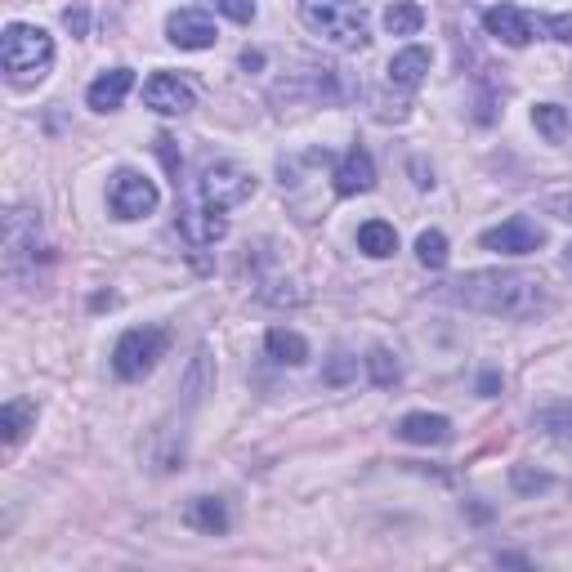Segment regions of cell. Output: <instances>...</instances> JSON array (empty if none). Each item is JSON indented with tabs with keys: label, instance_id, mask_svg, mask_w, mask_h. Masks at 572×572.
Wrapping results in <instances>:
<instances>
[{
	"label": "cell",
	"instance_id": "cell-7",
	"mask_svg": "<svg viewBox=\"0 0 572 572\" xmlns=\"http://www.w3.org/2000/svg\"><path fill=\"white\" fill-rule=\"evenodd\" d=\"M479 242L488 246V251H497V255H532V251L546 246V228H541L537 219H528V215H510L505 224L488 228Z\"/></svg>",
	"mask_w": 572,
	"mask_h": 572
},
{
	"label": "cell",
	"instance_id": "cell-16",
	"mask_svg": "<svg viewBox=\"0 0 572 572\" xmlns=\"http://www.w3.org/2000/svg\"><path fill=\"white\" fill-rule=\"evenodd\" d=\"M429 72V50L425 45H407V50H398L394 59H389V81L403 85V90H416V85L425 81Z\"/></svg>",
	"mask_w": 572,
	"mask_h": 572
},
{
	"label": "cell",
	"instance_id": "cell-3",
	"mask_svg": "<svg viewBox=\"0 0 572 572\" xmlns=\"http://www.w3.org/2000/svg\"><path fill=\"white\" fill-rule=\"evenodd\" d=\"M0 63H5L9 81L27 85V81H41L54 63V41L50 32L41 27H27V23H9L5 36H0Z\"/></svg>",
	"mask_w": 572,
	"mask_h": 572
},
{
	"label": "cell",
	"instance_id": "cell-25",
	"mask_svg": "<svg viewBox=\"0 0 572 572\" xmlns=\"http://www.w3.org/2000/svg\"><path fill=\"white\" fill-rule=\"evenodd\" d=\"M510 483H514V492L532 497V492H546V488H550V474L528 470V465H514V470H510Z\"/></svg>",
	"mask_w": 572,
	"mask_h": 572
},
{
	"label": "cell",
	"instance_id": "cell-12",
	"mask_svg": "<svg viewBox=\"0 0 572 572\" xmlns=\"http://www.w3.org/2000/svg\"><path fill=\"white\" fill-rule=\"evenodd\" d=\"M130 90H135V72H130V68H112V72H103L99 81L90 85L85 103H90L94 112H117L121 103H126Z\"/></svg>",
	"mask_w": 572,
	"mask_h": 572
},
{
	"label": "cell",
	"instance_id": "cell-33",
	"mask_svg": "<svg viewBox=\"0 0 572 572\" xmlns=\"http://www.w3.org/2000/svg\"><path fill=\"white\" fill-rule=\"evenodd\" d=\"M412 170H416V184H421V188H434V170H425V161H412Z\"/></svg>",
	"mask_w": 572,
	"mask_h": 572
},
{
	"label": "cell",
	"instance_id": "cell-2",
	"mask_svg": "<svg viewBox=\"0 0 572 572\" xmlns=\"http://www.w3.org/2000/svg\"><path fill=\"white\" fill-rule=\"evenodd\" d=\"M300 23L336 50H362L367 36V9L358 0H300Z\"/></svg>",
	"mask_w": 572,
	"mask_h": 572
},
{
	"label": "cell",
	"instance_id": "cell-36",
	"mask_svg": "<svg viewBox=\"0 0 572 572\" xmlns=\"http://www.w3.org/2000/svg\"><path fill=\"white\" fill-rule=\"evenodd\" d=\"M568 452H572V438H568Z\"/></svg>",
	"mask_w": 572,
	"mask_h": 572
},
{
	"label": "cell",
	"instance_id": "cell-24",
	"mask_svg": "<svg viewBox=\"0 0 572 572\" xmlns=\"http://www.w3.org/2000/svg\"><path fill=\"white\" fill-rule=\"evenodd\" d=\"M367 367H371V380H376L380 389H389L398 380V362H394V354L389 349H371L367 354Z\"/></svg>",
	"mask_w": 572,
	"mask_h": 572
},
{
	"label": "cell",
	"instance_id": "cell-23",
	"mask_svg": "<svg viewBox=\"0 0 572 572\" xmlns=\"http://www.w3.org/2000/svg\"><path fill=\"white\" fill-rule=\"evenodd\" d=\"M416 260H421L425 269H443L447 264V237L438 233V228H429V233L416 237Z\"/></svg>",
	"mask_w": 572,
	"mask_h": 572
},
{
	"label": "cell",
	"instance_id": "cell-11",
	"mask_svg": "<svg viewBox=\"0 0 572 572\" xmlns=\"http://www.w3.org/2000/svg\"><path fill=\"white\" fill-rule=\"evenodd\" d=\"M483 27L505 45H528L532 32H537V23H532L519 5H492L488 14H483Z\"/></svg>",
	"mask_w": 572,
	"mask_h": 572
},
{
	"label": "cell",
	"instance_id": "cell-18",
	"mask_svg": "<svg viewBox=\"0 0 572 572\" xmlns=\"http://www.w3.org/2000/svg\"><path fill=\"white\" fill-rule=\"evenodd\" d=\"M264 349H269V358L282 362V367H304V362H309V340H304L300 331L273 327L269 336H264Z\"/></svg>",
	"mask_w": 572,
	"mask_h": 572
},
{
	"label": "cell",
	"instance_id": "cell-14",
	"mask_svg": "<svg viewBox=\"0 0 572 572\" xmlns=\"http://www.w3.org/2000/svg\"><path fill=\"white\" fill-rule=\"evenodd\" d=\"M184 523L193 532H206V537H224L228 532V505L219 497H193L184 505Z\"/></svg>",
	"mask_w": 572,
	"mask_h": 572
},
{
	"label": "cell",
	"instance_id": "cell-8",
	"mask_svg": "<svg viewBox=\"0 0 572 572\" xmlns=\"http://www.w3.org/2000/svg\"><path fill=\"white\" fill-rule=\"evenodd\" d=\"M143 103H148L152 112H161V117H184V112H193L197 99L179 76L157 72V76H148V85H143Z\"/></svg>",
	"mask_w": 572,
	"mask_h": 572
},
{
	"label": "cell",
	"instance_id": "cell-34",
	"mask_svg": "<svg viewBox=\"0 0 572 572\" xmlns=\"http://www.w3.org/2000/svg\"><path fill=\"white\" fill-rule=\"evenodd\" d=\"M242 68H246V72H251V68H264V54H260V50H246V54H242Z\"/></svg>",
	"mask_w": 572,
	"mask_h": 572
},
{
	"label": "cell",
	"instance_id": "cell-27",
	"mask_svg": "<svg viewBox=\"0 0 572 572\" xmlns=\"http://www.w3.org/2000/svg\"><path fill=\"white\" fill-rule=\"evenodd\" d=\"M354 371H358V358H349L345 349H340V354L327 362V371H322V380H327V385H345V380L354 376Z\"/></svg>",
	"mask_w": 572,
	"mask_h": 572
},
{
	"label": "cell",
	"instance_id": "cell-22",
	"mask_svg": "<svg viewBox=\"0 0 572 572\" xmlns=\"http://www.w3.org/2000/svg\"><path fill=\"white\" fill-rule=\"evenodd\" d=\"M425 23V9L412 5V0H398V5L385 9V32L389 36H416Z\"/></svg>",
	"mask_w": 572,
	"mask_h": 572
},
{
	"label": "cell",
	"instance_id": "cell-20",
	"mask_svg": "<svg viewBox=\"0 0 572 572\" xmlns=\"http://www.w3.org/2000/svg\"><path fill=\"white\" fill-rule=\"evenodd\" d=\"M36 425V403H27V398H9L5 407H0V434H5V443H23V434Z\"/></svg>",
	"mask_w": 572,
	"mask_h": 572
},
{
	"label": "cell",
	"instance_id": "cell-5",
	"mask_svg": "<svg viewBox=\"0 0 572 572\" xmlns=\"http://www.w3.org/2000/svg\"><path fill=\"white\" fill-rule=\"evenodd\" d=\"M255 193V175L237 161H211L202 170V202L215 206V211H233V206L251 202Z\"/></svg>",
	"mask_w": 572,
	"mask_h": 572
},
{
	"label": "cell",
	"instance_id": "cell-4",
	"mask_svg": "<svg viewBox=\"0 0 572 572\" xmlns=\"http://www.w3.org/2000/svg\"><path fill=\"white\" fill-rule=\"evenodd\" d=\"M166 349H170L166 327H135L117 340V349H112V371H117L121 380H143L161 358H166Z\"/></svg>",
	"mask_w": 572,
	"mask_h": 572
},
{
	"label": "cell",
	"instance_id": "cell-32",
	"mask_svg": "<svg viewBox=\"0 0 572 572\" xmlns=\"http://www.w3.org/2000/svg\"><path fill=\"white\" fill-rule=\"evenodd\" d=\"M497 389H501V376H497V371H488V376L479 380V394H483V398H492Z\"/></svg>",
	"mask_w": 572,
	"mask_h": 572
},
{
	"label": "cell",
	"instance_id": "cell-28",
	"mask_svg": "<svg viewBox=\"0 0 572 572\" xmlns=\"http://www.w3.org/2000/svg\"><path fill=\"white\" fill-rule=\"evenodd\" d=\"M219 14H228L233 23H251L255 18V0H215Z\"/></svg>",
	"mask_w": 572,
	"mask_h": 572
},
{
	"label": "cell",
	"instance_id": "cell-1",
	"mask_svg": "<svg viewBox=\"0 0 572 572\" xmlns=\"http://www.w3.org/2000/svg\"><path fill=\"white\" fill-rule=\"evenodd\" d=\"M447 304H461V309L488 313V318H514V322H532L555 313V291L541 273L528 269H479L465 273V278L443 282Z\"/></svg>",
	"mask_w": 572,
	"mask_h": 572
},
{
	"label": "cell",
	"instance_id": "cell-29",
	"mask_svg": "<svg viewBox=\"0 0 572 572\" xmlns=\"http://www.w3.org/2000/svg\"><path fill=\"white\" fill-rule=\"evenodd\" d=\"M541 211L555 215V219H568V224H572V193H550V197H541Z\"/></svg>",
	"mask_w": 572,
	"mask_h": 572
},
{
	"label": "cell",
	"instance_id": "cell-31",
	"mask_svg": "<svg viewBox=\"0 0 572 572\" xmlns=\"http://www.w3.org/2000/svg\"><path fill=\"white\" fill-rule=\"evenodd\" d=\"M63 23H68V32L85 36V9H68V14H63Z\"/></svg>",
	"mask_w": 572,
	"mask_h": 572
},
{
	"label": "cell",
	"instance_id": "cell-10",
	"mask_svg": "<svg viewBox=\"0 0 572 572\" xmlns=\"http://www.w3.org/2000/svg\"><path fill=\"white\" fill-rule=\"evenodd\" d=\"M331 184H336L340 197L371 193V184H376V166H371V152H367V148H349L345 161L336 166V175H331Z\"/></svg>",
	"mask_w": 572,
	"mask_h": 572
},
{
	"label": "cell",
	"instance_id": "cell-9",
	"mask_svg": "<svg viewBox=\"0 0 572 572\" xmlns=\"http://www.w3.org/2000/svg\"><path fill=\"white\" fill-rule=\"evenodd\" d=\"M166 32H170V41H175L179 50H211V45L219 41L215 23L202 14V9H175V14L166 18Z\"/></svg>",
	"mask_w": 572,
	"mask_h": 572
},
{
	"label": "cell",
	"instance_id": "cell-17",
	"mask_svg": "<svg viewBox=\"0 0 572 572\" xmlns=\"http://www.w3.org/2000/svg\"><path fill=\"white\" fill-rule=\"evenodd\" d=\"M27 246L36 251V219L27 211H9L5 215V264H9V269L27 255Z\"/></svg>",
	"mask_w": 572,
	"mask_h": 572
},
{
	"label": "cell",
	"instance_id": "cell-35",
	"mask_svg": "<svg viewBox=\"0 0 572 572\" xmlns=\"http://www.w3.org/2000/svg\"><path fill=\"white\" fill-rule=\"evenodd\" d=\"M564 260H568V269H572V246H568V255H564Z\"/></svg>",
	"mask_w": 572,
	"mask_h": 572
},
{
	"label": "cell",
	"instance_id": "cell-6",
	"mask_svg": "<svg viewBox=\"0 0 572 572\" xmlns=\"http://www.w3.org/2000/svg\"><path fill=\"white\" fill-rule=\"evenodd\" d=\"M161 202L157 184H152L148 175H139V170H121V175H112V188H108V206L117 219H143L152 215Z\"/></svg>",
	"mask_w": 572,
	"mask_h": 572
},
{
	"label": "cell",
	"instance_id": "cell-21",
	"mask_svg": "<svg viewBox=\"0 0 572 572\" xmlns=\"http://www.w3.org/2000/svg\"><path fill=\"white\" fill-rule=\"evenodd\" d=\"M532 126H537L550 143H568V135H572V117L559 108V103H537V108H532Z\"/></svg>",
	"mask_w": 572,
	"mask_h": 572
},
{
	"label": "cell",
	"instance_id": "cell-15",
	"mask_svg": "<svg viewBox=\"0 0 572 572\" xmlns=\"http://www.w3.org/2000/svg\"><path fill=\"white\" fill-rule=\"evenodd\" d=\"M398 438H407V443H425V447H438L452 438V421L447 416H429V412H412L398 421Z\"/></svg>",
	"mask_w": 572,
	"mask_h": 572
},
{
	"label": "cell",
	"instance_id": "cell-19",
	"mask_svg": "<svg viewBox=\"0 0 572 572\" xmlns=\"http://www.w3.org/2000/svg\"><path fill=\"white\" fill-rule=\"evenodd\" d=\"M358 251H367L371 260H389V255L398 251L394 224H385V219H367V224L358 228Z\"/></svg>",
	"mask_w": 572,
	"mask_h": 572
},
{
	"label": "cell",
	"instance_id": "cell-26",
	"mask_svg": "<svg viewBox=\"0 0 572 572\" xmlns=\"http://www.w3.org/2000/svg\"><path fill=\"white\" fill-rule=\"evenodd\" d=\"M537 429H546V434H564V429H572V403H559V407L537 412Z\"/></svg>",
	"mask_w": 572,
	"mask_h": 572
},
{
	"label": "cell",
	"instance_id": "cell-13",
	"mask_svg": "<svg viewBox=\"0 0 572 572\" xmlns=\"http://www.w3.org/2000/svg\"><path fill=\"white\" fill-rule=\"evenodd\" d=\"M179 233H184L193 246H211L228 233V219L219 215L215 206L202 202V211H179Z\"/></svg>",
	"mask_w": 572,
	"mask_h": 572
},
{
	"label": "cell",
	"instance_id": "cell-30",
	"mask_svg": "<svg viewBox=\"0 0 572 572\" xmlns=\"http://www.w3.org/2000/svg\"><path fill=\"white\" fill-rule=\"evenodd\" d=\"M537 27H546L555 41H564V45H572V18H541Z\"/></svg>",
	"mask_w": 572,
	"mask_h": 572
}]
</instances>
